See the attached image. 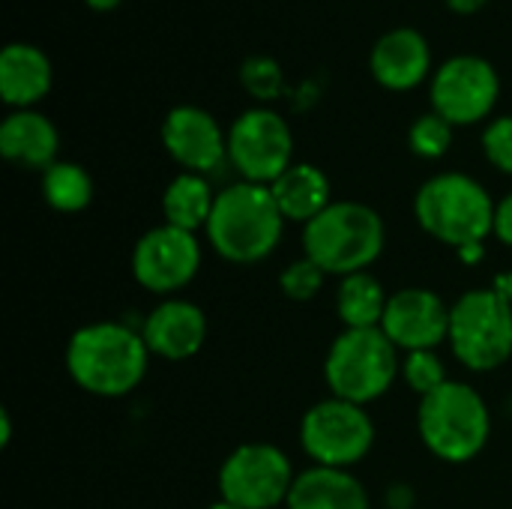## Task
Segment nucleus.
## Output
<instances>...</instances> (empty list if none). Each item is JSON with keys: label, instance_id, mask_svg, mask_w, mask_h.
I'll list each match as a JSON object with an SVG mask.
<instances>
[{"label": "nucleus", "instance_id": "nucleus-1", "mask_svg": "<svg viewBox=\"0 0 512 509\" xmlns=\"http://www.w3.org/2000/svg\"><path fill=\"white\" fill-rule=\"evenodd\" d=\"M150 348L141 330L120 321L78 327L66 345V372L90 396L120 399L141 387L150 369Z\"/></svg>", "mask_w": 512, "mask_h": 509}, {"label": "nucleus", "instance_id": "nucleus-2", "mask_svg": "<svg viewBox=\"0 0 512 509\" xmlns=\"http://www.w3.org/2000/svg\"><path fill=\"white\" fill-rule=\"evenodd\" d=\"M213 252L231 264H258L270 258L285 234V216L270 186L237 180L219 189L204 228Z\"/></svg>", "mask_w": 512, "mask_h": 509}, {"label": "nucleus", "instance_id": "nucleus-3", "mask_svg": "<svg viewBox=\"0 0 512 509\" xmlns=\"http://www.w3.org/2000/svg\"><path fill=\"white\" fill-rule=\"evenodd\" d=\"M495 198L489 189L462 171L429 177L414 195L417 225L438 243L459 249L483 246L495 225Z\"/></svg>", "mask_w": 512, "mask_h": 509}, {"label": "nucleus", "instance_id": "nucleus-4", "mask_svg": "<svg viewBox=\"0 0 512 509\" xmlns=\"http://www.w3.org/2000/svg\"><path fill=\"white\" fill-rule=\"evenodd\" d=\"M387 246V228L378 210L360 201H333L321 216L303 225V255L327 276L369 270Z\"/></svg>", "mask_w": 512, "mask_h": 509}, {"label": "nucleus", "instance_id": "nucleus-5", "mask_svg": "<svg viewBox=\"0 0 512 509\" xmlns=\"http://www.w3.org/2000/svg\"><path fill=\"white\" fill-rule=\"evenodd\" d=\"M417 432L435 459L447 465H465L486 450L492 435V414L480 390L465 381H447L420 399Z\"/></svg>", "mask_w": 512, "mask_h": 509}, {"label": "nucleus", "instance_id": "nucleus-6", "mask_svg": "<svg viewBox=\"0 0 512 509\" xmlns=\"http://www.w3.org/2000/svg\"><path fill=\"white\" fill-rule=\"evenodd\" d=\"M402 351L384 336L381 327L372 330H342L324 357V384L330 396L369 405L390 393L393 381L402 375Z\"/></svg>", "mask_w": 512, "mask_h": 509}, {"label": "nucleus", "instance_id": "nucleus-7", "mask_svg": "<svg viewBox=\"0 0 512 509\" xmlns=\"http://www.w3.org/2000/svg\"><path fill=\"white\" fill-rule=\"evenodd\" d=\"M450 351L471 372H495L512 357V300L471 288L450 306Z\"/></svg>", "mask_w": 512, "mask_h": 509}, {"label": "nucleus", "instance_id": "nucleus-8", "mask_svg": "<svg viewBox=\"0 0 512 509\" xmlns=\"http://www.w3.org/2000/svg\"><path fill=\"white\" fill-rule=\"evenodd\" d=\"M300 447L321 468L351 471L375 447V423L363 405L321 399L300 420Z\"/></svg>", "mask_w": 512, "mask_h": 509}, {"label": "nucleus", "instance_id": "nucleus-9", "mask_svg": "<svg viewBox=\"0 0 512 509\" xmlns=\"http://www.w3.org/2000/svg\"><path fill=\"white\" fill-rule=\"evenodd\" d=\"M297 474L285 450L276 444H240L219 465L216 483L222 501L240 509H276L288 504Z\"/></svg>", "mask_w": 512, "mask_h": 509}, {"label": "nucleus", "instance_id": "nucleus-10", "mask_svg": "<svg viewBox=\"0 0 512 509\" xmlns=\"http://www.w3.org/2000/svg\"><path fill=\"white\" fill-rule=\"evenodd\" d=\"M228 162L246 183L270 186L294 165V135L273 108H249L228 129Z\"/></svg>", "mask_w": 512, "mask_h": 509}, {"label": "nucleus", "instance_id": "nucleus-11", "mask_svg": "<svg viewBox=\"0 0 512 509\" xmlns=\"http://www.w3.org/2000/svg\"><path fill=\"white\" fill-rule=\"evenodd\" d=\"M501 96L498 69L477 54H456L444 60L429 87L432 111H438L453 126H474L486 120Z\"/></svg>", "mask_w": 512, "mask_h": 509}, {"label": "nucleus", "instance_id": "nucleus-12", "mask_svg": "<svg viewBox=\"0 0 512 509\" xmlns=\"http://www.w3.org/2000/svg\"><path fill=\"white\" fill-rule=\"evenodd\" d=\"M129 267L144 291L156 297H174L177 291L192 285L201 270L198 234L162 222L135 240Z\"/></svg>", "mask_w": 512, "mask_h": 509}, {"label": "nucleus", "instance_id": "nucleus-13", "mask_svg": "<svg viewBox=\"0 0 512 509\" xmlns=\"http://www.w3.org/2000/svg\"><path fill=\"white\" fill-rule=\"evenodd\" d=\"M384 336L402 351H435L450 336V306L432 288L393 291L381 318Z\"/></svg>", "mask_w": 512, "mask_h": 509}, {"label": "nucleus", "instance_id": "nucleus-14", "mask_svg": "<svg viewBox=\"0 0 512 509\" xmlns=\"http://www.w3.org/2000/svg\"><path fill=\"white\" fill-rule=\"evenodd\" d=\"M162 144L168 156L192 174H210L228 162V132L198 105H177L162 120Z\"/></svg>", "mask_w": 512, "mask_h": 509}, {"label": "nucleus", "instance_id": "nucleus-15", "mask_svg": "<svg viewBox=\"0 0 512 509\" xmlns=\"http://www.w3.org/2000/svg\"><path fill=\"white\" fill-rule=\"evenodd\" d=\"M141 336L153 357L168 363L192 360L207 339V315L183 297H165L141 324Z\"/></svg>", "mask_w": 512, "mask_h": 509}, {"label": "nucleus", "instance_id": "nucleus-16", "mask_svg": "<svg viewBox=\"0 0 512 509\" xmlns=\"http://www.w3.org/2000/svg\"><path fill=\"white\" fill-rule=\"evenodd\" d=\"M372 75L381 87L405 93L420 87L432 72V48L414 27H396L384 33L369 54Z\"/></svg>", "mask_w": 512, "mask_h": 509}, {"label": "nucleus", "instance_id": "nucleus-17", "mask_svg": "<svg viewBox=\"0 0 512 509\" xmlns=\"http://www.w3.org/2000/svg\"><path fill=\"white\" fill-rule=\"evenodd\" d=\"M57 126L33 108L9 111L0 123V153L6 162L27 171H48L57 162Z\"/></svg>", "mask_w": 512, "mask_h": 509}, {"label": "nucleus", "instance_id": "nucleus-18", "mask_svg": "<svg viewBox=\"0 0 512 509\" xmlns=\"http://www.w3.org/2000/svg\"><path fill=\"white\" fill-rule=\"evenodd\" d=\"M51 81L54 69L42 48L30 42H9L0 51V96L15 111L33 108L39 99H45Z\"/></svg>", "mask_w": 512, "mask_h": 509}, {"label": "nucleus", "instance_id": "nucleus-19", "mask_svg": "<svg viewBox=\"0 0 512 509\" xmlns=\"http://www.w3.org/2000/svg\"><path fill=\"white\" fill-rule=\"evenodd\" d=\"M288 509H372L366 486L351 474L339 468H321L312 465L297 474Z\"/></svg>", "mask_w": 512, "mask_h": 509}, {"label": "nucleus", "instance_id": "nucleus-20", "mask_svg": "<svg viewBox=\"0 0 512 509\" xmlns=\"http://www.w3.org/2000/svg\"><path fill=\"white\" fill-rule=\"evenodd\" d=\"M270 192L285 222H297V225H309L333 204L330 177L309 162H294L276 183H270Z\"/></svg>", "mask_w": 512, "mask_h": 509}, {"label": "nucleus", "instance_id": "nucleus-21", "mask_svg": "<svg viewBox=\"0 0 512 509\" xmlns=\"http://www.w3.org/2000/svg\"><path fill=\"white\" fill-rule=\"evenodd\" d=\"M216 195L219 192H213V186L204 174L183 171L162 192V216L168 225L198 234L210 222Z\"/></svg>", "mask_w": 512, "mask_h": 509}, {"label": "nucleus", "instance_id": "nucleus-22", "mask_svg": "<svg viewBox=\"0 0 512 509\" xmlns=\"http://www.w3.org/2000/svg\"><path fill=\"white\" fill-rule=\"evenodd\" d=\"M387 300H390V294L384 291L378 276H372L369 270L351 273V276L339 279L336 315L345 324V330H372V327H381Z\"/></svg>", "mask_w": 512, "mask_h": 509}, {"label": "nucleus", "instance_id": "nucleus-23", "mask_svg": "<svg viewBox=\"0 0 512 509\" xmlns=\"http://www.w3.org/2000/svg\"><path fill=\"white\" fill-rule=\"evenodd\" d=\"M42 198L57 213H81L93 201V177L78 162H54L42 171Z\"/></svg>", "mask_w": 512, "mask_h": 509}, {"label": "nucleus", "instance_id": "nucleus-24", "mask_svg": "<svg viewBox=\"0 0 512 509\" xmlns=\"http://www.w3.org/2000/svg\"><path fill=\"white\" fill-rule=\"evenodd\" d=\"M453 129L456 126L450 120H444L438 111L420 114L408 129V147L420 159H441L453 147Z\"/></svg>", "mask_w": 512, "mask_h": 509}, {"label": "nucleus", "instance_id": "nucleus-25", "mask_svg": "<svg viewBox=\"0 0 512 509\" xmlns=\"http://www.w3.org/2000/svg\"><path fill=\"white\" fill-rule=\"evenodd\" d=\"M402 381L423 399L429 393H435L438 387H444L447 378V366L438 357V351H411L402 357Z\"/></svg>", "mask_w": 512, "mask_h": 509}, {"label": "nucleus", "instance_id": "nucleus-26", "mask_svg": "<svg viewBox=\"0 0 512 509\" xmlns=\"http://www.w3.org/2000/svg\"><path fill=\"white\" fill-rule=\"evenodd\" d=\"M324 282H327V273H324L315 261H309L306 255L297 258V261H291V264L279 273V291H282L288 300H294V303H309V300H315V297L321 294Z\"/></svg>", "mask_w": 512, "mask_h": 509}, {"label": "nucleus", "instance_id": "nucleus-27", "mask_svg": "<svg viewBox=\"0 0 512 509\" xmlns=\"http://www.w3.org/2000/svg\"><path fill=\"white\" fill-rule=\"evenodd\" d=\"M240 81H243V87H246L255 99L270 102V99H276V96L282 93L285 75H282V66H279L273 57H267V54H252V57H246L243 66H240Z\"/></svg>", "mask_w": 512, "mask_h": 509}, {"label": "nucleus", "instance_id": "nucleus-28", "mask_svg": "<svg viewBox=\"0 0 512 509\" xmlns=\"http://www.w3.org/2000/svg\"><path fill=\"white\" fill-rule=\"evenodd\" d=\"M483 153L492 168L512 177V114L495 117L483 129Z\"/></svg>", "mask_w": 512, "mask_h": 509}, {"label": "nucleus", "instance_id": "nucleus-29", "mask_svg": "<svg viewBox=\"0 0 512 509\" xmlns=\"http://www.w3.org/2000/svg\"><path fill=\"white\" fill-rule=\"evenodd\" d=\"M492 237L504 246L512 249V192L504 195L498 204H495V225H492Z\"/></svg>", "mask_w": 512, "mask_h": 509}, {"label": "nucleus", "instance_id": "nucleus-30", "mask_svg": "<svg viewBox=\"0 0 512 509\" xmlns=\"http://www.w3.org/2000/svg\"><path fill=\"white\" fill-rule=\"evenodd\" d=\"M486 3H489V0H447V6H450L453 12H459V15H474V12H480Z\"/></svg>", "mask_w": 512, "mask_h": 509}, {"label": "nucleus", "instance_id": "nucleus-31", "mask_svg": "<svg viewBox=\"0 0 512 509\" xmlns=\"http://www.w3.org/2000/svg\"><path fill=\"white\" fill-rule=\"evenodd\" d=\"M12 441V417H9V411L3 408L0 411V447H6Z\"/></svg>", "mask_w": 512, "mask_h": 509}, {"label": "nucleus", "instance_id": "nucleus-32", "mask_svg": "<svg viewBox=\"0 0 512 509\" xmlns=\"http://www.w3.org/2000/svg\"><path fill=\"white\" fill-rule=\"evenodd\" d=\"M90 9H96V12H108V9H114V6H120V0H84Z\"/></svg>", "mask_w": 512, "mask_h": 509}, {"label": "nucleus", "instance_id": "nucleus-33", "mask_svg": "<svg viewBox=\"0 0 512 509\" xmlns=\"http://www.w3.org/2000/svg\"><path fill=\"white\" fill-rule=\"evenodd\" d=\"M207 509H240V507H234V504H228V501H222V498H219V501H213Z\"/></svg>", "mask_w": 512, "mask_h": 509}]
</instances>
